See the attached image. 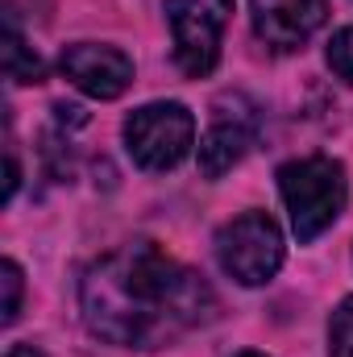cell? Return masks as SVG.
Returning a JSON list of instances; mask_svg holds the SVG:
<instances>
[{"label":"cell","instance_id":"obj_10","mask_svg":"<svg viewBox=\"0 0 353 357\" xmlns=\"http://www.w3.org/2000/svg\"><path fill=\"white\" fill-rule=\"evenodd\" d=\"M329 357H353V295L341 299L329 320Z\"/></svg>","mask_w":353,"mask_h":357},{"label":"cell","instance_id":"obj_5","mask_svg":"<svg viewBox=\"0 0 353 357\" xmlns=\"http://www.w3.org/2000/svg\"><path fill=\"white\" fill-rule=\"evenodd\" d=\"M216 258L241 287H262L283 266V233L266 212H246L216 233Z\"/></svg>","mask_w":353,"mask_h":357},{"label":"cell","instance_id":"obj_3","mask_svg":"<svg viewBox=\"0 0 353 357\" xmlns=\"http://www.w3.org/2000/svg\"><path fill=\"white\" fill-rule=\"evenodd\" d=\"M191 146H195V116L175 100L146 104L125 121V150L142 171H171L187 158Z\"/></svg>","mask_w":353,"mask_h":357},{"label":"cell","instance_id":"obj_14","mask_svg":"<svg viewBox=\"0 0 353 357\" xmlns=\"http://www.w3.org/2000/svg\"><path fill=\"white\" fill-rule=\"evenodd\" d=\"M237 357H266V354H254V349H246V354H237Z\"/></svg>","mask_w":353,"mask_h":357},{"label":"cell","instance_id":"obj_9","mask_svg":"<svg viewBox=\"0 0 353 357\" xmlns=\"http://www.w3.org/2000/svg\"><path fill=\"white\" fill-rule=\"evenodd\" d=\"M4 75H8L13 84H38V79H42V59L33 54V46H25L13 8H8V17H4Z\"/></svg>","mask_w":353,"mask_h":357},{"label":"cell","instance_id":"obj_7","mask_svg":"<svg viewBox=\"0 0 353 357\" xmlns=\"http://www.w3.org/2000/svg\"><path fill=\"white\" fill-rule=\"evenodd\" d=\"M63 75L91 100H117L133 84V59L117 46H96V42H75L63 46L59 59Z\"/></svg>","mask_w":353,"mask_h":357},{"label":"cell","instance_id":"obj_8","mask_svg":"<svg viewBox=\"0 0 353 357\" xmlns=\"http://www.w3.org/2000/svg\"><path fill=\"white\" fill-rule=\"evenodd\" d=\"M250 8L258 38L274 50L303 46L329 17V0H250Z\"/></svg>","mask_w":353,"mask_h":357},{"label":"cell","instance_id":"obj_1","mask_svg":"<svg viewBox=\"0 0 353 357\" xmlns=\"http://www.w3.org/2000/svg\"><path fill=\"white\" fill-rule=\"evenodd\" d=\"M80 299L100 341L133 349H158L216 316V295L204 274L179 266L154 241L104 254L84 274Z\"/></svg>","mask_w":353,"mask_h":357},{"label":"cell","instance_id":"obj_2","mask_svg":"<svg viewBox=\"0 0 353 357\" xmlns=\"http://www.w3.org/2000/svg\"><path fill=\"white\" fill-rule=\"evenodd\" d=\"M278 191L291 216V229L299 241H316L324 229H333V220L345 212V167L337 158L312 154V158H295L287 167H278Z\"/></svg>","mask_w":353,"mask_h":357},{"label":"cell","instance_id":"obj_11","mask_svg":"<svg viewBox=\"0 0 353 357\" xmlns=\"http://www.w3.org/2000/svg\"><path fill=\"white\" fill-rule=\"evenodd\" d=\"M329 67H333L345 84H353V25L341 29V33L329 42Z\"/></svg>","mask_w":353,"mask_h":357},{"label":"cell","instance_id":"obj_12","mask_svg":"<svg viewBox=\"0 0 353 357\" xmlns=\"http://www.w3.org/2000/svg\"><path fill=\"white\" fill-rule=\"evenodd\" d=\"M0 274H4V278H0V282H4V307H0V320L13 324L17 312H21V266H17V262H4Z\"/></svg>","mask_w":353,"mask_h":357},{"label":"cell","instance_id":"obj_4","mask_svg":"<svg viewBox=\"0 0 353 357\" xmlns=\"http://www.w3.org/2000/svg\"><path fill=\"white\" fill-rule=\"evenodd\" d=\"M229 17H233V0H167V21L175 33V63L183 75L204 79L216 71Z\"/></svg>","mask_w":353,"mask_h":357},{"label":"cell","instance_id":"obj_6","mask_svg":"<svg viewBox=\"0 0 353 357\" xmlns=\"http://www.w3.org/2000/svg\"><path fill=\"white\" fill-rule=\"evenodd\" d=\"M254 137H258L254 108L241 96L220 100L216 116H212V125H208V133L200 142V171H204V178H220L225 171H233L246 158V150L254 146Z\"/></svg>","mask_w":353,"mask_h":357},{"label":"cell","instance_id":"obj_13","mask_svg":"<svg viewBox=\"0 0 353 357\" xmlns=\"http://www.w3.org/2000/svg\"><path fill=\"white\" fill-rule=\"evenodd\" d=\"M8 357H46V354H42V349H33V345H13Z\"/></svg>","mask_w":353,"mask_h":357}]
</instances>
